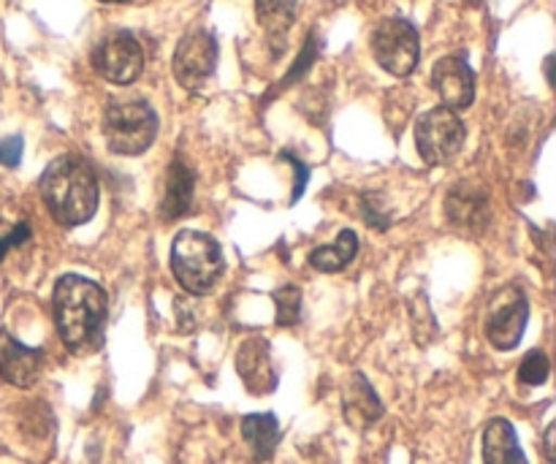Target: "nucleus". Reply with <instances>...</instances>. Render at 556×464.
<instances>
[{
  "label": "nucleus",
  "instance_id": "a878e982",
  "mask_svg": "<svg viewBox=\"0 0 556 464\" xmlns=\"http://www.w3.org/2000/svg\"><path fill=\"white\" fill-rule=\"evenodd\" d=\"M30 226L27 223H20V226L14 228V231H9L5 237H0V261L5 259V253H9L11 248H20L22 242H27L30 239Z\"/></svg>",
  "mask_w": 556,
  "mask_h": 464
},
{
  "label": "nucleus",
  "instance_id": "cd10ccee",
  "mask_svg": "<svg viewBox=\"0 0 556 464\" xmlns=\"http://www.w3.org/2000/svg\"><path fill=\"white\" fill-rule=\"evenodd\" d=\"M103 3H125V0H103Z\"/></svg>",
  "mask_w": 556,
  "mask_h": 464
},
{
  "label": "nucleus",
  "instance_id": "4468645a",
  "mask_svg": "<svg viewBox=\"0 0 556 464\" xmlns=\"http://www.w3.org/2000/svg\"><path fill=\"white\" fill-rule=\"evenodd\" d=\"M342 413H345V422L358 432L383 418V402H380L378 391L372 389L367 375L353 373L348 378L345 389H342Z\"/></svg>",
  "mask_w": 556,
  "mask_h": 464
},
{
  "label": "nucleus",
  "instance_id": "0eeeda50",
  "mask_svg": "<svg viewBox=\"0 0 556 464\" xmlns=\"http://www.w3.org/2000/svg\"><path fill=\"white\" fill-rule=\"evenodd\" d=\"M174 79L188 92L206 90L217 71V41L210 30L195 27L179 38L174 49Z\"/></svg>",
  "mask_w": 556,
  "mask_h": 464
},
{
  "label": "nucleus",
  "instance_id": "9b49d317",
  "mask_svg": "<svg viewBox=\"0 0 556 464\" xmlns=\"http://www.w3.org/2000/svg\"><path fill=\"white\" fill-rule=\"evenodd\" d=\"M43 369V351L16 340L9 331H0V378L16 389H30Z\"/></svg>",
  "mask_w": 556,
  "mask_h": 464
},
{
  "label": "nucleus",
  "instance_id": "2eb2a0df",
  "mask_svg": "<svg viewBox=\"0 0 556 464\" xmlns=\"http://www.w3.org/2000/svg\"><path fill=\"white\" fill-rule=\"evenodd\" d=\"M193 190H195V177L190 172V166L185 161H172L166 172V188H163L161 199V217L163 221H179V217L188 215L190 204H193Z\"/></svg>",
  "mask_w": 556,
  "mask_h": 464
},
{
  "label": "nucleus",
  "instance_id": "4be33fe9",
  "mask_svg": "<svg viewBox=\"0 0 556 464\" xmlns=\"http://www.w3.org/2000/svg\"><path fill=\"white\" fill-rule=\"evenodd\" d=\"M315 58H318V41H315V33H313V36L307 38V43H304L302 58H299L296 63H293V68L288 71V76H286V79H282L280 87H288V85H293V81H296V79H302L304 71H309V65L315 63Z\"/></svg>",
  "mask_w": 556,
  "mask_h": 464
},
{
  "label": "nucleus",
  "instance_id": "aec40b11",
  "mask_svg": "<svg viewBox=\"0 0 556 464\" xmlns=\"http://www.w3.org/2000/svg\"><path fill=\"white\" fill-rule=\"evenodd\" d=\"M275 315L280 326H296L302 315V291L296 286H282L275 291Z\"/></svg>",
  "mask_w": 556,
  "mask_h": 464
},
{
  "label": "nucleus",
  "instance_id": "423d86ee",
  "mask_svg": "<svg viewBox=\"0 0 556 464\" xmlns=\"http://www.w3.org/2000/svg\"><path fill=\"white\" fill-rule=\"evenodd\" d=\"M369 43H372L378 65L391 76L405 79L416 71L418 58H421V41H418V30L413 27V22L402 20V16H389V20L378 22Z\"/></svg>",
  "mask_w": 556,
  "mask_h": 464
},
{
  "label": "nucleus",
  "instance_id": "bb28decb",
  "mask_svg": "<svg viewBox=\"0 0 556 464\" xmlns=\"http://www.w3.org/2000/svg\"><path fill=\"white\" fill-rule=\"evenodd\" d=\"M554 438H556V424H548L546 438H543V454H546L548 462L556 460V449H554Z\"/></svg>",
  "mask_w": 556,
  "mask_h": 464
},
{
  "label": "nucleus",
  "instance_id": "5701e85b",
  "mask_svg": "<svg viewBox=\"0 0 556 464\" xmlns=\"http://www.w3.org/2000/svg\"><path fill=\"white\" fill-rule=\"evenodd\" d=\"M362 210H364V221L369 223L378 231H386L391 226V217L386 215L383 206H375V196H362Z\"/></svg>",
  "mask_w": 556,
  "mask_h": 464
},
{
  "label": "nucleus",
  "instance_id": "f8f14e48",
  "mask_svg": "<svg viewBox=\"0 0 556 464\" xmlns=\"http://www.w3.org/2000/svg\"><path fill=\"white\" fill-rule=\"evenodd\" d=\"M237 373L244 389L255 397H266L277 389V373L271 364L269 342L264 337H250L237 353Z\"/></svg>",
  "mask_w": 556,
  "mask_h": 464
},
{
  "label": "nucleus",
  "instance_id": "a211bd4d",
  "mask_svg": "<svg viewBox=\"0 0 556 464\" xmlns=\"http://www.w3.org/2000/svg\"><path fill=\"white\" fill-rule=\"evenodd\" d=\"M296 0H255V16H258V25L264 27L266 38L271 41V47L277 43V49L286 47L288 30L296 22Z\"/></svg>",
  "mask_w": 556,
  "mask_h": 464
},
{
  "label": "nucleus",
  "instance_id": "39448f33",
  "mask_svg": "<svg viewBox=\"0 0 556 464\" xmlns=\"http://www.w3.org/2000/svg\"><path fill=\"white\" fill-rule=\"evenodd\" d=\"M465 123L459 120V114L445 106L429 109L416 123V147L427 166H445L454 161L465 147Z\"/></svg>",
  "mask_w": 556,
  "mask_h": 464
},
{
  "label": "nucleus",
  "instance_id": "1a4fd4ad",
  "mask_svg": "<svg viewBox=\"0 0 556 464\" xmlns=\"http://www.w3.org/2000/svg\"><path fill=\"white\" fill-rule=\"evenodd\" d=\"M527 321H530V302L521 293V288H503L489 299L486 340L497 351H514L525 337Z\"/></svg>",
  "mask_w": 556,
  "mask_h": 464
},
{
  "label": "nucleus",
  "instance_id": "6e6552de",
  "mask_svg": "<svg viewBox=\"0 0 556 464\" xmlns=\"http://www.w3.org/2000/svg\"><path fill=\"white\" fill-rule=\"evenodd\" d=\"M92 68L112 85H130L144 71V49L130 30H112L92 49Z\"/></svg>",
  "mask_w": 556,
  "mask_h": 464
},
{
  "label": "nucleus",
  "instance_id": "6ab92c4d",
  "mask_svg": "<svg viewBox=\"0 0 556 464\" xmlns=\"http://www.w3.org/2000/svg\"><path fill=\"white\" fill-rule=\"evenodd\" d=\"M356 253H358L356 231L345 228V231H342L334 242L320 244L318 250H313V253H309V266L318 272H324V275H334V272L345 269V266L356 259Z\"/></svg>",
  "mask_w": 556,
  "mask_h": 464
},
{
  "label": "nucleus",
  "instance_id": "393cba45",
  "mask_svg": "<svg viewBox=\"0 0 556 464\" xmlns=\"http://www.w3.org/2000/svg\"><path fill=\"white\" fill-rule=\"evenodd\" d=\"M282 158H286V161H291V166H293V172H296V183H293V196H291V204H296L299 199H302V193H304V188H307V179H309V168L304 166L302 161H299V158H293L291 152H282Z\"/></svg>",
  "mask_w": 556,
  "mask_h": 464
},
{
  "label": "nucleus",
  "instance_id": "dca6fc26",
  "mask_svg": "<svg viewBox=\"0 0 556 464\" xmlns=\"http://www.w3.org/2000/svg\"><path fill=\"white\" fill-rule=\"evenodd\" d=\"M483 462L486 464H530L516 438L514 424L492 418L483 429Z\"/></svg>",
  "mask_w": 556,
  "mask_h": 464
},
{
  "label": "nucleus",
  "instance_id": "b1692460",
  "mask_svg": "<svg viewBox=\"0 0 556 464\" xmlns=\"http://www.w3.org/2000/svg\"><path fill=\"white\" fill-rule=\"evenodd\" d=\"M22 136H9V139H0V163L9 168L20 166L22 161Z\"/></svg>",
  "mask_w": 556,
  "mask_h": 464
},
{
  "label": "nucleus",
  "instance_id": "f03ea898",
  "mask_svg": "<svg viewBox=\"0 0 556 464\" xmlns=\"http://www.w3.org/2000/svg\"><path fill=\"white\" fill-rule=\"evenodd\" d=\"M41 199L60 226H85L98 210V179L90 163L79 155H60L43 168Z\"/></svg>",
  "mask_w": 556,
  "mask_h": 464
},
{
  "label": "nucleus",
  "instance_id": "7ed1b4c3",
  "mask_svg": "<svg viewBox=\"0 0 556 464\" xmlns=\"http://www.w3.org/2000/svg\"><path fill=\"white\" fill-rule=\"evenodd\" d=\"M226 261L215 237L204 231H179L172 244V272L179 286L193 297H204L223 277Z\"/></svg>",
  "mask_w": 556,
  "mask_h": 464
},
{
  "label": "nucleus",
  "instance_id": "412c9836",
  "mask_svg": "<svg viewBox=\"0 0 556 464\" xmlns=\"http://www.w3.org/2000/svg\"><path fill=\"white\" fill-rule=\"evenodd\" d=\"M552 375V362L543 351H530L519 364V380L525 386H543Z\"/></svg>",
  "mask_w": 556,
  "mask_h": 464
},
{
  "label": "nucleus",
  "instance_id": "f3484780",
  "mask_svg": "<svg viewBox=\"0 0 556 464\" xmlns=\"http://www.w3.org/2000/svg\"><path fill=\"white\" fill-rule=\"evenodd\" d=\"M242 438L255 462H269L280 446V424L271 413H253L242 418Z\"/></svg>",
  "mask_w": 556,
  "mask_h": 464
},
{
  "label": "nucleus",
  "instance_id": "9d476101",
  "mask_svg": "<svg viewBox=\"0 0 556 464\" xmlns=\"http://www.w3.org/2000/svg\"><path fill=\"white\" fill-rule=\"evenodd\" d=\"M432 87L451 112L470 109L476 101V74L462 54L440 58L432 68Z\"/></svg>",
  "mask_w": 556,
  "mask_h": 464
},
{
  "label": "nucleus",
  "instance_id": "20e7f679",
  "mask_svg": "<svg viewBox=\"0 0 556 464\" xmlns=\"http://www.w3.org/2000/svg\"><path fill=\"white\" fill-rule=\"evenodd\" d=\"M103 136L114 155H141L157 136V114L141 98H114L103 112Z\"/></svg>",
  "mask_w": 556,
  "mask_h": 464
},
{
  "label": "nucleus",
  "instance_id": "ddd939ff",
  "mask_svg": "<svg viewBox=\"0 0 556 464\" xmlns=\"http://www.w3.org/2000/svg\"><path fill=\"white\" fill-rule=\"evenodd\" d=\"M445 217L454 223L456 228L478 234L486 228L489 217H492V204H489V193L472 183H459L456 188L448 190L445 196Z\"/></svg>",
  "mask_w": 556,
  "mask_h": 464
},
{
  "label": "nucleus",
  "instance_id": "f257e3e1",
  "mask_svg": "<svg viewBox=\"0 0 556 464\" xmlns=\"http://www.w3.org/2000/svg\"><path fill=\"white\" fill-rule=\"evenodd\" d=\"M109 297L98 283L79 275H63L52 293V313L58 335L71 353L98 348L106 324Z\"/></svg>",
  "mask_w": 556,
  "mask_h": 464
}]
</instances>
